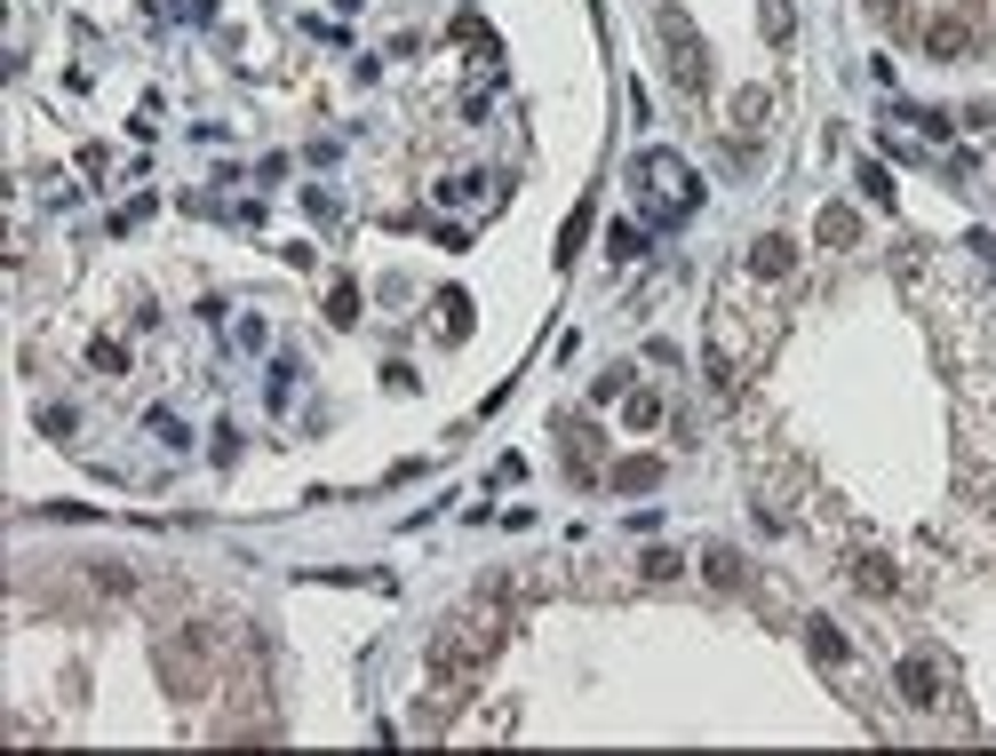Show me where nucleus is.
Listing matches in <instances>:
<instances>
[{
	"label": "nucleus",
	"instance_id": "nucleus-9",
	"mask_svg": "<svg viewBox=\"0 0 996 756\" xmlns=\"http://www.w3.org/2000/svg\"><path fill=\"white\" fill-rule=\"evenodd\" d=\"M821 239H829V248H853V239H861V216H853V208H821Z\"/></svg>",
	"mask_w": 996,
	"mask_h": 756
},
{
	"label": "nucleus",
	"instance_id": "nucleus-13",
	"mask_svg": "<svg viewBox=\"0 0 996 756\" xmlns=\"http://www.w3.org/2000/svg\"><path fill=\"white\" fill-rule=\"evenodd\" d=\"M861 191H869V199H885V208H893V176H885V167H861Z\"/></svg>",
	"mask_w": 996,
	"mask_h": 756
},
{
	"label": "nucleus",
	"instance_id": "nucleus-10",
	"mask_svg": "<svg viewBox=\"0 0 996 756\" xmlns=\"http://www.w3.org/2000/svg\"><path fill=\"white\" fill-rule=\"evenodd\" d=\"M462 327H471V303H462V295H439V335H462Z\"/></svg>",
	"mask_w": 996,
	"mask_h": 756
},
{
	"label": "nucleus",
	"instance_id": "nucleus-3",
	"mask_svg": "<svg viewBox=\"0 0 996 756\" xmlns=\"http://www.w3.org/2000/svg\"><path fill=\"white\" fill-rule=\"evenodd\" d=\"M893 684H901V701H909V709H933V701H941L933 661H901V669H893Z\"/></svg>",
	"mask_w": 996,
	"mask_h": 756
},
{
	"label": "nucleus",
	"instance_id": "nucleus-2",
	"mask_svg": "<svg viewBox=\"0 0 996 756\" xmlns=\"http://www.w3.org/2000/svg\"><path fill=\"white\" fill-rule=\"evenodd\" d=\"M661 41H670V80H678L686 96H702V88H710V56H702V41L686 32L678 9H661Z\"/></svg>",
	"mask_w": 996,
	"mask_h": 756
},
{
	"label": "nucleus",
	"instance_id": "nucleus-7",
	"mask_svg": "<svg viewBox=\"0 0 996 756\" xmlns=\"http://www.w3.org/2000/svg\"><path fill=\"white\" fill-rule=\"evenodd\" d=\"M806 645H813V661H845V653H853V645H845V629H838V622H821V613L806 622Z\"/></svg>",
	"mask_w": 996,
	"mask_h": 756
},
{
	"label": "nucleus",
	"instance_id": "nucleus-4",
	"mask_svg": "<svg viewBox=\"0 0 996 756\" xmlns=\"http://www.w3.org/2000/svg\"><path fill=\"white\" fill-rule=\"evenodd\" d=\"M789 263H797V248H789L781 231H766V239L749 248V271H757V280H789Z\"/></svg>",
	"mask_w": 996,
	"mask_h": 756
},
{
	"label": "nucleus",
	"instance_id": "nucleus-11",
	"mask_svg": "<svg viewBox=\"0 0 996 756\" xmlns=\"http://www.w3.org/2000/svg\"><path fill=\"white\" fill-rule=\"evenodd\" d=\"M327 319L351 327V319H359V287H336V295H327Z\"/></svg>",
	"mask_w": 996,
	"mask_h": 756
},
{
	"label": "nucleus",
	"instance_id": "nucleus-14",
	"mask_svg": "<svg viewBox=\"0 0 996 756\" xmlns=\"http://www.w3.org/2000/svg\"><path fill=\"white\" fill-rule=\"evenodd\" d=\"M646 581H678V549H654V558H646Z\"/></svg>",
	"mask_w": 996,
	"mask_h": 756
},
{
	"label": "nucleus",
	"instance_id": "nucleus-6",
	"mask_svg": "<svg viewBox=\"0 0 996 756\" xmlns=\"http://www.w3.org/2000/svg\"><path fill=\"white\" fill-rule=\"evenodd\" d=\"M614 486H622V494H646V486H661V462H654V454H630V462H614Z\"/></svg>",
	"mask_w": 996,
	"mask_h": 756
},
{
	"label": "nucleus",
	"instance_id": "nucleus-15",
	"mask_svg": "<svg viewBox=\"0 0 996 756\" xmlns=\"http://www.w3.org/2000/svg\"><path fill=\"white\" fill-rule=\"evenodd\" d=\"M766 32H774V41H789V0H766Z\"/></svg>",
	"mask_w": 996,
	"mask_h": 756
},
{
	"label": "nucleus",
	"instance_id": "nucleus-1",
	"mask_svg": "<svg viewBox=\"0 0 996 756\" xmlns=\"http://www.w3.org/2000/svg\"><path fill=\"white\" fill-rule=\"evenodd\" d=\"M503 629H511V605L503 598H471V605H455L447 622H439V661H486L494 645H503Z\"/></svg>",
	"mask_w": 996,
	"mask_h": 756
},
{
	"label": "nucleus",
	"instance_id": "nucleus-5",
	"mask_svg": "<svg viewBox=\"0 0 996 756\" xmlns=\"http://www.w3.org/2000/svg\"><path fill=\"white\" fill-rule=\"evenodd\" d=\"M853 590L861 598H893V590H901V573H893V558H861L853 566Z\"/></svg>",
	"mask_w": 996,
	"mask_h": 756
},
{
	"label": "nucleus",
	"instance_id": "nucleus-8",
	"mask_svg": "<svg viewBox=\"0 0 996 756\" xmlns=\"http://www.w3.org/2000/svg\"><path fill=\"white\" fill-rule=\"evenodd\" d=\"M702 573L718 590H742V549H702Z\"/></svg>",
	"mask_w": 996,
	"mask_h": 756
},
{
	"label": "nucleus",
	"instance_id": "nucleus-12",
	"mask_svg": "<svg viewBox=\"0 0 996 756\" xmlns=\"http://www.w3.org/2000/svg\"><path fill=\"white\" fill-rule=\"evenodd\" d=\"M965 48V24H933V56H956Z\"/></svg>",
	"mask_w": 996,
	"mask_h": 756
}]
</instances>
